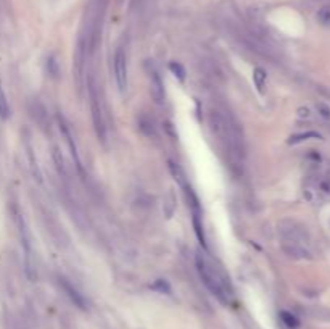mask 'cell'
Returning a JSON list of instances; mask_svg holds the SVG:
<instances>
[{
  "label": "cell",
  "mask_w": 330,
  "mask_h": 329,
  "mask_svg": "<svg viewBox=\"0 0 330 329\" xmlns=\"http://www.w3.org/2000/svg\"><path fill=\"white\" fill-rule=\"evenodd\" d=\"M114 79L119 92H126L127 89V63L124 52L118 48L114 55Z\"/></svg>",
  "instance_id": "cell-5"
},
{
  "label": "cell",
  "mask_w": 330,
  "mask_h": 329,
  "mask_svg": "<svg viewBox=\"0 0 330 329\" xmlns=\"http://www.w3.org/2000/svg\"><path fill=\"white\" fill-rule=\"evenodd\" d=\"M60 131H62V134L65 136V141H66V144H68V147L71 150V155H73V158H74L76 166L81 169V162H79V154H77V147L74 144V139H73V136H71V131H70L68 124H66L63 120L60 121Z\"/></svg>",
  "instance_id": "cell-9"
},
{
  "label": "cell",
  "mask_w": 330,
  "mask_h": 329,
  "mask_svg": "<svg viewBox=\"0 0 330 329\" xmlns=\"http://www.w3.org/2000/svg\"><path fill=\"white\" fill-rule=\"evenodd\" d=\"M60 281V286H62V289L66 292V295H68L70 298H71V302L74 303V305H77L79 308H85V302H84V298H82V295L79 294V292L73 288V286L68 283V279H65V278H60L58 279Z\"/></svg>",
  "instance_id": "cell-8"
},
{
  "label": "cell",
  "mask_w": 330,
  "mask_h": 329,
  "mask_svg": "<svg viewBox=\"0 0 330 329\" xmlns=\"http://www.w3.org/2000/svg\"><path fill=\"white\" fill-rule=\"evenodd\" d=\"M169 169H171V174L174 176V179L177 181V184H179L181 187H184V189H187L188 186H187V179H185V174H184V171L181 169V166H177L176 163H173V162H169Z\"/></svg>",
  "instance_id": "cell-10"
},
{
  "label": "cell",
  "mask_w": 330,
  "mask_h": 329,
  "mask_svg": "<svg viewBox=\"0 0 330 329\" xmlns=\"http://www.w3.org/2000/svg\"><path fill=\"white\" fill-rule=\"evenodd\" d=\"M317 20L322 24H330V7H322L317 11Z\"/></svg>",
  "instance_id": "cell-16"
},
{
  "label": "cell",
  "mask_w": 330,
  "mask_h": 329,
  "mask_svg": "<svg viewBox=\"0 0 330 329\" xmlns=\"http://www.w3.org/2000/svg\"><path fill=\"white\" fill-rule=\"evenodd\" d=\"M195 263H197L198 274H200L203 284L206 286V289L210 290L219 302L224 303V305H227L230 302L232 290H230L229 279L224 276V273L219 271L218 268L201 253H197Z\"/></svg>",
  "instance_id": "cell-2"
},
{
  "label": "cell",
  "mask_w": 330,
  "mask_h": 329,
  "mask_svg": "<svg viewBox=\"0 0 330 329\" xmlns=\"http://www.w3.org/2000/svg\"><path fill=\"white\" fill-rule=\"evenodd\" d=\"M266 71L262 70V68H255V71H253V81H255V86H256V89L259 90V92L262 94L264 92V86H266Z\"/></svg>",
  "instance_id": "cell-11"
},
{
  "label": "cell",
  "mask_w": 330,
  "mask_h": 329,
  "mask_svg": "<svg viewBox=\"0 0 330 329\" xmlns=\"http://www.w3.org/2000/svg\"><path fill=\"white\" fill-rule=\"evenodd\" d=\"M309 137H317V139H321V136L317 132H306V134H298V136H293L292 139H290V144H296V142H301V141H306V139H309Z\"/></svg>",
  "instance_id": "cell-15"
},
{
  "label": "cell",
  "mask_w": 330,
  "mask_h": 329,
  "mask_svg": "<svg viewBox=\"0 0 330 329\" xmlns=\"http://www.w3.org/2000/svg\"><path fill=\"white\" fill-rule=\"evenodd\" d=\"M169 70H171V73H173L176 78H179L181 81H184V79H185V70H184V66H182L181 63L173 62L169 65Z\"/></svg>",
  "instance_id": "cell-14"
},
{
  "label": "cell",
  "mask_w": 330,
  "mask_h": 329,
  "mask_svg": "<svg viewBox=\"0 0 330 329\" xmlns=\"http://www.w3.org/2000/svg\"><path fill=\"white\" fill-rule=\"evenodd\" d=\"M210 123L213 127V132L216 134V137L224 145V149L232 157L240 158L243 155V137L240 127L235 124V121L230 118V115L227 117V115L216 110V112L211 113Z\"/></svg>",
  "instance_id": "cell-1"
},
{
  "label": "cell",
  "mask_w": 330,
  "mask_h": 329,
  "mask_svg": "<svg viewBox=\"0 0 330 329\" xmlns=\"http://www.w3.org/2000/svg\"><path fill=\"white\" fill-rule=\"evenodd\" d=\"M280 320H282V323L290 329H296L299 326V321L295 315H292L289 312H280Z\"/></svg>",
  "instance_id": "cell-13"
},
{
  "label": "cell",
  "mask_w": 330,
  "mask_h": 329,
  "mask_svg": "<svg viewBox=\"0 0 330 329\" xmlns=\"http://www.w3.org/2000/svg\"><path fill=\"white\" fill-rule=\"evenodd\" d=\"M90 102H92V117H94V123H95V129H97V134H99V137L105 139V124H103V120H102V110L99 108V99H97V92H95V87L90 86Z\"/></svg>",
  "instance_id": "cell-7"
},
{
  "label": "cell",
  "mask_w": 330,
  "mask_h": 329,
  "mask_svg": "<svg viewBox=\"0 0 330 329\" xmlns=\"http://www.w3.org/2000/svg\"><path fill=\"white\" fill-rule=\"evenodd\" d=\"M280 234H282V247L284 252L292 258H308L309 252L306 248L308 236L295 223H282L280 226Z\"/></svg>",
  "instance_id": "cell-3"
},
{
  "label": "cell",
  "mask_w": 330,
  "mask_h": 329,
  "mask_svg": "<svg viewBox=\"0 0 330 329\" xmlns=\"http://www.w3.org/2000/svg\"><path fill=\"white\" fill-rule=\"evenodd\" d=\"M18 228H20V237L21 246L24 250V265H26V273L29 279L36 278V261H34V252H33V239L29 234V229L21 216H18Z\"/></svg>",
  "instance_id": "cell-4"
},
{
  "label": "cell",
  "mask_w": 330,
  "mask_h": 329,
  "mask_svg": "<svg viewBox=\"0 0 330 329\" xmlns=\"http://www.w3.org/2000/svg\"><path fill=\"white\" fill-rule=\"evenodd\" d=\"M319 108L322 110V115H324V117H327V118L330 117V110H329V107H324V105H319Z\"/></svg>",
  "instance_id": "cell-18"
},
{
  "label": "cell",
  "mask_w": 330,
  "mask_h": 329,
  "mask_svg": "<svg viewBox=\"0 0 330 329\" xmlns=\"http://www.w3.org/2000/svg\"><path fill=\"white\" fill-rule=\"evenodd\" d=\"M147 71H148V79H150V92L153 95L155 102L161 103L164 100V87H163V81L158 71L153 65L147 63Z\"/></svg>",
  "instance_id": "cell-6"
},
{
  "label": "cell",
  "mask_w": 330,
  "mask_h": 329,
  "mask_svg": "<svg viewBox=\"0 0 330 329\" xmlns=\"http://www.w3.org/2000/svg\"><path fill=\"white\" fill-rule=\"evenodd\" d=\"M10 117V107H8V100H7V95L3 92V87H2V82H0V118L7 120Z\"/></svg>",
  "instance_id": "cell-12"
},
{
  "label": "cell",
  "mask_w": 330,
  "mask_h": 329,
  "mask_svg": "<svg viewBox=\"0 0 330 329\" xmlns=\"http://www.w3.org/2000/svg\"><path fill=\"white\" fill-rule=\"evenodd\" d=\"M151 288H153L155 290H160V292H163V294H164V292H166V294H169V292H171V289H169V284H168L166 281H163V279H158V281H156L153 286H151Z\"/></svg>",
  "instance_id": "cell-17"
}]
</instances>
